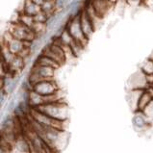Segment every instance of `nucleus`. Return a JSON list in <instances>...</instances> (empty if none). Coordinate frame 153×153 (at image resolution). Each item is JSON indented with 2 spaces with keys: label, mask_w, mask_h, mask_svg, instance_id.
Wrapping results in <instances>:
<instances>
[{
  "label": "nucleus",
  "mask_w": 153,
  "mask_h": 153,
  "mask_svg": "<svg viewBox=\"0 0 153 153\" xmlns=\"http://www.w3.org/2000/svg\"><path fill=\"white\" fill-rule=\"evenodd\" d=\"M33 109H37V110H39L40 112L53 117L55 120H58L61 121L68 120V117H69L68 106L65 103H64L62 100H61V101L53 102V103L43 104L40 107L33 108Z\"/></svg>",
  "instance_id": "obj_1"
},
{
  "label": "nucleus",
  "mask_w": 153,
  "mask_h": 153,
  "mask_svg": "<svg viewBox=\"0 0 153 153\" xmlns=\"http://www.w3.org/2000/svg\"><path fill=\"white\" fill-rule=\"evenodd\" d=\"M65 27L67 28V30L69 32V34L71 35V37L74 39V40L86 47L87 43H88V42L90 40L87 39L84 32H83L78 14L73 16L72 17H71L67 22V24H65Z\"/></svg>",
  "instance_id": "obj_2"
},
{
  "label": "nucleus",
  "mask_w": 153,
  "mask_h": 153,
  "mask_svg": "<svg viewBox=\"0 0 153 153\" xmlns=\"http://www.w3.org/2000/svg\"><path fill=\"white\" fill-rule=\"evenodd\" d=\"M28 115L31 119H33L34 120H36L37 122H39V123H41L42 125L49 126V127H53L59 130H65V124L67 121H61L58 120H55L53 117L40 112L39 110H37V109L31 108L29 110Z\"/></svg>",
  "instance_id": "obj_3"
},
{
  "label": "nucleus",
  "mask_w": 153,
  "mask_h": 153,
  "mask_svg": "<svg viewBox=\"0 0 153 153\" xmlns=\"http://www.w3.org/2000/svg\"><path fill=\"white\" fill-rule=\"evenodd\" d=\"M42 54L49 57L52 60H54L56 63H58L60 65H64L68 59L64 47L56 40L54 42H52L50 45H46L45 48L42 49Z\"/></svg>",
  "instance_id": "obj_4"
},
{
  "label": "nucleus",
  "mask_w": 153,
  "mask_h": 153,
  "mask_svg": "<svg viewBox=\"0 0 153 153\" xmlns=\"http://www.w3.org/2000/svg\"><path fill=\"white\" fill-rule=\"evenodd\" d=\"M10 32L12 33L13 36H14V38L17 39V40L23 41V42H31L37 38L31 28L27 27V26H24L19 22L13 24Z\"/></svg>",
  "instance_id": "obj_5"
},
{
  "label": "nucleus",
  "mask_w": 153,
  "mask_h": 153,
  "mask_svg": "<svg viewBox=\"0 0 153 153\" xmlns=\"http://www.w3.org/2000/svg\"><path fill=\"white\" fill-rule=\"evenodd\" d=\"M31 90L36 91V93L39 94L43 95V97L54 94L60 91L59 86L54 79L42 80L41 82L37 83L36 85H34Z\"/></svg>",
  "instance_id": "obj_6"
},
{
  "label": "nucleus",
  "mask_w": 153,
  "mask_h": 153,
  "mask_svg": "<svg viewBox=\"0 0 153 153\" xmlns=\"http://www.w3.org/2000/svg\"><path fill=\"white\" fill-rule=\"evenodd\" d=\"M78 16H79L80 24H81L83 32H84L87 39L90 40V39L91 38V36L94 35V33L95 32L97 27H95L94 21L91 19L89 15L87 14V12L84 10V8H82L81 10L78 12Z\"/></svg>",
  "instance_id": "obj_7"
},
{
  "label": "nucleus",
  "mask_w": 153,
  "mask_h": 153,
  "mask_svg": "<svg viewBox=\"0 0 153 153\" xmlns=\"http://www.w3.org/2000/svg\"><path fill=\"white\" fill-rule=\"evenodd\" d=\"M128 84L130 86V90H146L149 88L146 79V74L141 69L130 77Z\"/></svg>",
  "instance_id": "obj_8"
},
{
  "label": "nucleus",
  "mask_w": 153,
  "mask_h": 153,
  "mask_svg": "<svg viewBox=\"0 0 153 153\" xmlns=\"http://www.w3.org/2000/svg\"><path fill=\"white\" fill-rule=\"evenodd\" d=\"M151 121L147 119V117L143 112H135L132 117V124L136 131L143 132L146 131L150 126Z\"/></svg>",
  "instance_id": "obj_9"
},
{
  "label": "nucleus",
  "mask_w": 153,
  "mask_h": 153,
  "mask_svg": "<svg viewBox=\"0 0 153 153\" xmlns=\"http://www.w3.org/2000/svg\"><path fill=\"white\" fill-rule=\"evenodd\" d=\"M90 2L93 6L94 10L97 14V16L101 19H103L105 16H107V14L110 12L112 9L115 7L112 4L108 3L105 0H90Z\"/></svg>",
  "instance_id": "obj_10"
},
{
  "label": "nucleus",
  "mask_w": 153,
  "mask_h": 153,
  "mask_svg": "<svg viewBox=\"0 0 153 153\" xmlns=\"http://www.w3.org/2000/svg\"><path fill=\"white\" fill-rule=\"evenodd\" d=\"M152 100H153V89L149 87V88H147L146 90H143L138 100L136 112H143Z\"/></svg>",
  "instance_id": "obj_11"
},
{
  "label": "nucleus",
  "mask_w": 153,
  "mask_h": 153,
  "mask_svg": "<svg viewBox=\"0 0 153 153\" xmlns=\"http://www.w3.org/2000/svg\"><path fill=\"white\" fill-rule=\"evenodd\" d=\"M25 65V59L19 55H15L12 61L7 65L8 67V73L15 75V74L20 72L23 69Z\"/></svg>",
  "instance_id": "obj_12"
},
{
  "label": "nucleus",
  "mask_w": 153,
  "mask_h": 153,
  "mask_svg": "<svg viewBox=\"0 0 153 153\" xmlns=\"http://www.w3.org/2000/svg\"><path fill=\"white\" fill-rule=\"evenodd\" d=\"M14 149L16 153H31L30 143L23 133L16 137L14 145Z\"/></svg>",
  "instance_id": "obj_13"
},
{
  "label": "nucleus",
  "mask_w": 153,
  "mask_h": 153,
  "mask_svg": "<svg viewBox=\"0 0 153 153\" xmlns=\"http://www.w3.org/2000/svg\"><path fill=\"white\" fill-rule=\"evenodd\" d=\"M27 45H31V42L17 40V39H16V38H13L12 40L7 43V46H8L9 50L15 55H19L20 52L23 50L24 47L27 46Z\"/></svg>",
  "instance_id": "obj_14"
},
{
  "label": "nucleus",
  "mask_w": 153,
  "mask_h": 153,
  "mask_svg": "<svg viewBox=\"0 0 153 153\" xmlns=\"http://www.w3.org/2000/svg\"><path fill=\"white\" fill-rule=\"evenodd\" d=\"M41 11H42L41 6L37 5L32 0H25L24 5H23V10H22L23 14L31 16H35Z\"/></svg>",
  "instance_id": "obj_15"
},
{
  "label": "nucleus",
  "mask_w": 153,
  "mask_h": 153,
  "mask_svg": "<svg viewBox=\"0 0 153 153\" xmlns=\"http://www.w3.org/2000/svg\"><path fill=\"white\" fill-rule=\"evenodd\" d=\"M35 65H43V67H48V68H52L54 69L59 68L61 65L56 63L54 60H52L49 57H47L43 54H40V56L38 57L36 62H35Z\"/></svg>",
  "instance_id": "obj_16"
},
{
  "label": "nucleus",
  "mask_w": 153,
  "mask_h": 153,
  "mask_svg": "<svg viewBox=\"0 0 153 153\" xmlns=\"http://www.w3.org/2000/svg\"><path fill=\"white\" fill-rule=\"evenodd\" d=\"M143 90H130L127 95V101L129 104L130 109L132 110L133 113L136 112L137 110V104H138V100L140 97V94H141Z\"/></svg>",
  "instance_id": "obj_17"
},
{
  "label": "nucleus",
  "mask_w": 153,
  "mask_h": 153,
  "mask_svg": "<svg viewBox=\"0 0 153 153\" xmlns=\"http://www.w3.org/2000/svg\"><path fill=\"white\" fill-rule=\"evenodd\" d=\"M41 8H42V11L43 13H45L49 17L51 15H53V13L55 12L57 8V4H56V1H45L42 5Z\"/></svg>",
  "instance_id": "obj_18"
},
{
  "label": "nucleus",
  "mask_w": 153,
  "mask_h": 153,
  "mask_svg": "<svg viewBox=\"0 0 153 153\" xmlns=\"http://www.w3.org/2000/svg\"><path fill=\"white\" fill-rule=\"evenodd\" d=\"M32 31L35 33L36 37H40L42 35H43L46 31V23H43V22H36L35 21L33 26L31 27Z\"/></svg>",
  "instance_id": "obj_19"
},
{
  "label": "nucleus",
  "mask_w": 153,
  "mask_h": 153,
  "mask_svg": "<svg viewBox=\"0 0 153 153\" xmlns=\"http://www.w3.org/2000/svg\"><path fill=\"white\" fill-rule=\"evenodd\" d=\"M19 22L24 26H27V27L31 28L35 22V19H34V16L25 15L22 13V14H20L19 16Z\"/></svg>",
  "instance_id": "obj_20"
},
{
  "label": "nucleus",
  "mask_w": 153,
  "mask_h": 153,
  "mask_svg": "<svg viewBox=\"0 0 153 153\" xmlns=\"http://www.w3.org/2000/svg\"><path fill=\"white\" fill-rule=\"evenodd\" d=\"M141 71L145 74H153V58H148L143 63Z\"/></svg>",
  "instance_id": "obj_21"
},
{
  "label": "nucleus",
  "mask_w": 153,
  "mask_h": 153,
  "mask_svg": "<svg viewBox=\"0 0 153 153\" xmlns=\"http://www.w3.org/2000/svg\"><path fill=\"white\" fill-rule=\"evenodd\" d=\"M143 113L147 117V119L150 121H153V100L146 107Z\"/></svg>",
  "instance_id": "obj_22"
},
{
  "label": "nucleus",
  "mask_w": 153,
  "mask_h": 153,
  "mask_svg": "<svg viewBox=\"0 0 153 153\" xmlns=\"http://www.w3.org/2000/svg\"><path fill=\"white\" fill-rule=\"evenodd\" d=\"M49 17L47 16L45 13H43L42 11H41L39 14H37L36 16H34V19L36 22H43V23H46L47 19H48Z\"/></svg>",
  "instance_id": "obj_23"
},
{
  "label": "nucleus",
  "mask_w": 153,
  "mask_h": 153,
  "mask_svg": "<svg viewBox=\"0 0 153 153\" xmlns=\"http://www.w3.org/2000/svg\"><path fill=\"white\" fill-rule=\"evenodd\" d=\"M7 93L4 90L2 91H0V107L2 106L3 103L5 102V100H6V97H7Z\"/></svg>",
  "instance_id": "obj_24"
},
{
  "label": "nucleus",
  "mask_w": 153,
  "mask_h": 153,
  "mask_svg": "<svg viewBox=\"0 0 153 153\" xmlns=\"http://www.w3.org/2000/svg\"><path fill=\"white\" fill-rule=\"evenodd\" d=\"M125 1L130 5H141L143 4V0H125Z\"/></svg>",
  "instance_id": "obj_25"
},
{
  "label": "nucleus",
  "mask_w": 153,
  "mask_h": 153,
  "mask_svg": "<svg viewBox=\"0 0 153 153\" xmlns=\"http://www.w3.org/2000/svg\"><path fill=\"white\" fill-rule=\"evenodd\" d=\"M32 1H33L34 3H36L37 5H39V6H41V7H42V4L45 2V0H32Z\"/></svg>",
  "instance_id": "obj_26"
},
{
  "label": "nucleus",
  "mask_w": 153,
  "mask_h": 153,
  "mask_svg": "<svg viewBox=\"0 0 153 153\" xmlns=\"http://www.w3.org/2000/svg\"><path fill=\"white\" fill-rule=\"evenodd\" d=\"M105 1H107L108 3H110L112 4L113 6H116L117 5V3L120 1V0H105Z\"/></svg>",
  "instance_id": "obj_27"
},
{
  "label": "nucleus",
  "mask_w": 153,
  "mask_h": 153,
  "mask_svg": "<svg viewBox=\"0 0 153 153\" xmlns=\"http://www.w3.org/2000/svg\"><path fill=\"white\" fill-rule=\"evenodd\" d=\"M0 153H9L6 149H4L2 146H0Z\"/></svg>",
  "instance_id": "obj_28"
},
{
  "label": "nucleus",
  "mask_w": 153,
  "mask_h": 153,
  "mask_svg": "<svg viewBox=\"0 0 153 153\" xmlns=\"http://www.w3.org/2000/svg\"><path fill=\"white\" fill-rule=\"evenodd\" d=\"M150 88H152V89H153V84L151 85V87H150Z\"/></svg>",
  "instance_id": "obj_29"
}]
</instances>
